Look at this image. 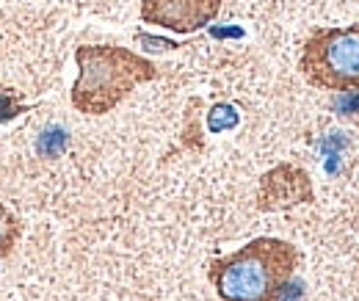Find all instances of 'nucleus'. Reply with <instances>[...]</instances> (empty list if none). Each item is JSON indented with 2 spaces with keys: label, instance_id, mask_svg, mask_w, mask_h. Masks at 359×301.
I'll list each match as a JSON object with an SVG mask.
<instances>
[{
  "label": "nucleus",
  "instance_id": "9",
  "mask_svg": "<svg viewBox=\"0 0 359 301\" xmlns=\"http://www.w3.org/2000/svg\"><path fill=\"white\" fill-rule=\"evenodd\" d=\"M14 232H17V221H14V215H11L8 208H3V205H0V252L11 246Z\"/></svg>",
  "mask_w": 359,
  "mask_h": 301
},
{
  "label": "nucleus",
  "instance_id": "8",
  "mask_svg": "<svg viewBox=\"0 0 359 301\" xmlns=\"http://www.w3.org/2000/svg\"><path fill=\"white\" fill-rule=\"evenodd\" d=\"M25 111V105L14 97V94H8V91H0V125L3 122H11L14 116H20Z\"/></svg>",
  "mask_w": 359,
  "mask_h": 301
},
{
  "label": "nucleus",
  "instance_id": "2",
  "mask_svg": "<svg viewBox=\"0 0 359 301\" xmlns=\"http://www.w3.org/2000/svg\"><path fill=\"white\" fill-rule=\"evenodd\" d=\"M75 61L72 105L86 116L111 114L135 88L158 78V67L149 58L116 44H83L75 50Z\"/></svg>",
  "mask_w": 359,
  "mask_h": 301
},
{
  "label": "nucleus",
  "instance_id": "4",
  "mask_svg": "<svg viewBox=\"0 0 359 301\" xmlns=\"http://www.w3.org/2000/svg\"><path fill=\"white\" fill-rule=\"evenodd\" d=\"M222 11V0H141V20L172 34H196Z\"/></svg>",
  "mask_w": 359,
  "mask_h": 301
},
{
  "label": "nucleus",
  "instance_id": "11",
  "mask_svg": "<svg viewBox=\"0 0 359 301\" xmlns=\"http://www.w3.org/2000/svg\"><path fill=\"white\" fill-rule=\"evenodd\" d=\"M213 36H241V31H238V28H229V31H219V28H213Z\"/></svg>",
  "mask_w": 359,
  "mask_h": 301
},
{
  "label": "nucleus",
  "instance_id": "1",
  "mask_svg": "<svg viewBox=\"0 0 359 301\" xmlns=\"http://www.w3.org/2000/svg\"><path fill=\"white\" fill-rule=\"evenodd\" d=\"M302 262L299 249L282 238H255L238 252L210 262L208 276L224 301H279Z\"/></svg>",
  "mask_w": 359,
  "mask_h": 301
},
{
  "label": "nucleus",
  "instance_id": "5",
  "mask_svg": "<svg viewBox=\"0 0 359 301\" xmlns=\"http://www.w3.org/2000/svg\"><path fill=\"white\" fill-rule=\"evenodd\" d=\"M313 202V182L310 174L299 166H276L273 172L263 177L260 188V208L263 210H276V208H290Z\"/></svg>",
  "mask_w": 359,
  "mask_h": 301
},
{
  "label": "nucleus",
  "instance_id": "7",
  "mask_svg": "<svg viewBox=\"0 0 359 301\" xmlns=\"http://www.w3.org/2000/svg\"><path fill=\"white\" fill-rule=\"evenodd\" d=\"M36 149L45 158H58L67 149V130L64 128H47L42 130V135L36 138Z\"/></svg>",
  "mask_w": 359,
  "mask_h": 301
},
{
  "label": "nucleus",
  "instance_id": "3",
  "mask_svg": "<svg viewBox=\"0 0 359 301\" xmlns=\"http://www.w3.org/2000/svg\"><path fill=\"white\" fill-rule=\"evenodd\" d=\"M299 69L315 88L359 94V22L315 28L302 47Z\"/></svg>",
  "mask_w": 359,
  "mask_h": 301
},
{
  "label": "nucleus",
  "instance_id": "10",
  "mask_svg": "<svg viewBox=\"0 0 359 301\" xmlns=\"http://www.w3.org/2000/svg\"><path fill=\"white\" fill-rule=\"evenodd\" d=\"M135 42L144 44L147 50H155V53H163V50H177L180 44L172 39H161V36H149V34H135Z\"/></svg>",
  "mask_w": 359,
  "mask_h": 301
},
{
  "label": "nucleus",
  "instance_id": "6",
  "mask_svg": "<svg viewBox=\"0 0 359 301\" xmlns=\"http://www.w3.org/2000/svg\"><path fill=\"white\" fill-rule=\"evenodd\" d=\"M241 122V114L232 102H216L208 114V130L210 133H224V130H235Z\"/></svg>",
  "mask_w": 359,
  "mask_h": 301
}]
</instances>
